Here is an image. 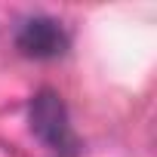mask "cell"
<instances>
[{
    "label": "cell",
    "instance_id": "cell-2",
    "mask_svg": "<svg viewBox=\"0 0 157 157\" xmlns=\"http://www.w3.org/2000/svg\"><path fill=\"white\" fill-rule=\"evenodd\" d=\"M68 46H71L68 31L62 28V22H56L49 16H31L16 31V49L25 59H34V62L59 59V56L68 52Z\"/></svg>",
    "mask_w": 157,
    "mask_h": 157
},
{
    "label": "cell",
    "instance_id": "cell-1",
    "mask_svg": "<svg viewBox=\"0 0 157 157\" xmlns=\"http://www.w3.org/2000/svg\"><path fill=\"white\" fill-rule=\"evenodd\" d=\"M28 120H31V132L56 154H77L80 151V139H77L74 126H71V117H68V108L62 102V96L49 86L37 90L34 99H31V108H28Z\"/></svg>",
    "mask_w": 157,
    "mask_h": 157
}]
</instances>
